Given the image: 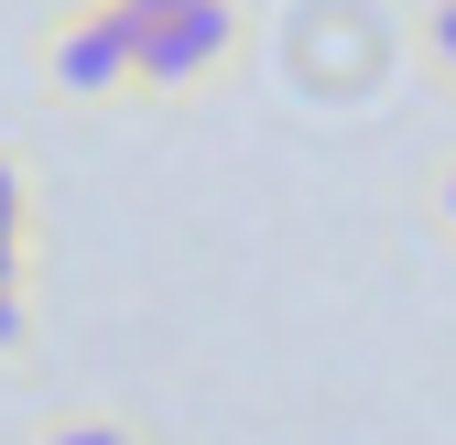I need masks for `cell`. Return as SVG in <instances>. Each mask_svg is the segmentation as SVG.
<instances>
[{
  "mask_svg": "<svg viewBox=\"0 0 456 445\" xmlns=\"http://www.w3.org/2000/svg\"><path fill=\"white\" fill-rule=\"evenodd\" d=\"M240 44H250L240 0H185V12H163V22L131 33V98H207L240 66Z\"/></svg>",
  "mask_w": 456,
  "mask_h": 445,
  "instance_id": "obj_1",
  "label": "cell"
},
{
  "mask_svg": "<svg viewBox=\"0 0 456 445\" xmlns=\"http://www.w3.org/2000/svg\"><path fill=\"white\" fill-rule=\"evenodd\" d=\"M424 217H435V239H456V152L424 174Z\"/></svg>",
  "mask_w": 456,
  "mask_h": 445,
  "instance_id": "obj_6",
  "label": "cell"
},
{
  "mask_svg": "<svg viewBox=\"0 0 456 445\" xmlns=\"http://www.w3.org/2000/svg\"><path fill=\"white\" fill-rule=\"evenodd\" d=\"M33 348V283H0V359Z\"/></svg>",
  "mask_w": 456,
  "mask_h": 445,
  "instance_id": "obj_5",
  "label": "cell"
},
{
  "mask_svg": "<svg viewBox=\"0 0 456 445\" xmlns=\"http://www.w3.org/2000/svg\"><path fill=\"white\" fill-rule=\"evenodd\" d=\"M413 44H424V66L456 87V0H424V22H413Z\"/></svg>",
  "mask_w": 456,
  "mask_h": 445,
  "instance_id": "obj_4",
  "label": "cell"
},
{
  "mask_svg": "<svg viewBox=\"0 0 456 445\" xmlns=\"http://www.w3.org/2000/svg\"><path fill=\"white\" fill-rule=\"evenodd\" d=\"M22 445H152L131 413H109V402H66V413H44Z\"/></svg>",
  "mask_w": 456,
  "mask_h": 445,
  "instance_id": "obj_3",
  "label": "cell"
},
{
  "mask_svg": "<svg viewBox=\"0 0 456 445\" xmlns=\"http://www.w3.org/2000/svg\"><path fill=\"white\" fill-rule=\"evenodd\" d=\"M33 66H44V98H66V109H120V98H131V22L109 12V0H66V12L44 22Z\"/></svg>",
  "mask_w": 456,
  "mask_h": 445,
  "instance_id": "obj_2",
  "label": "cell"
},
{
  "mask_svg": "<svg viewBox=\"0 0 456 445\" xmlns=\"http://www.w3.org/2000/svg\"><path fill=\"white\" fill-rule=\"evenodd\" d=\"M109 12H120V22L142 33V22H163V12H185V0H109Z\"/></svg>",
  "mask_w": 456,
  "mask_h": 445,
  "instance_id": "obj_7",
  "label": "cell"
}]
</instances>
